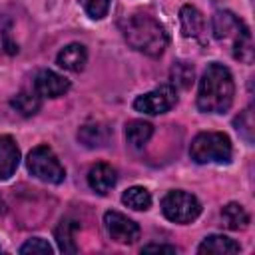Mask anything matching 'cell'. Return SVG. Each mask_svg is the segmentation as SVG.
<instances>
[{"mask_svg":"<svg viewBox=\"0 0 255 255\" xmlns=\"http://www.w3.org/2000/svg\"><path fill=\"white\" fill-rule=\"evenodd\" d=\"M80 229V221L74 217H64L58 227L54 229V237L58 243V249L62 253H76L78 251V243H76V233Z\"/></svg>","mask_w":255,"mask_h":255,"instance_id":"5bb4252c","label":"cell"},{"mask_svg":"<svg viewBox=\"0 0 255 255\" xmlns=\"http://www.w3.org/2000/svg\"><path fill=\"white\" fill-rule=\"evenodd\" d=\"M221 219H223V225L231 231H239L249 225V213L241 203H235V201L227 203L221 209Z\"/></svg>","mask_w":255,"mask_h":255,"instance_id":"ac0fdd59","label":"cell"},{"mask_svg":"<svg viewBox=\"0 0 255 255\" xmlns=\"http://www.w3.org/2000/svg\"><path fill=\"white\" fill-rule=\"evenodd\" d=\"M177 104V92L171 84H161L155 90L141 94L133 100V110L147 116H159L169 112Z\"/></svg>","mask_w":255,"mask_h":255,"instance_id":"52a82bcc","label":"cell"},{"mask_svg":"<svg viewBox=\"0 0 255 255\" xmlns=\"http://www.w3.org/2000/svg\"><path fill=\"white\" fill-rule=\"evenodd\" d=\"M70 90V80L54 70H40L34 76V92L40 98H60Z\"/></svg>","mask_w":255,"mask_h":255,"instance_id":"9c48e42d","label":"cell"},{"mask_svg":"<svg viewBox=\"0 0 255 255\" xmlns=\"http://www.w3.org/2000/svg\"><path fill=\"white\" fill-rule=\"evenodd\" d=\"M26 167L36 179L46 183L56 185V183H62L66 177V169L50 145H36L26 157Z\"/></svg>","mask_w":255,"mask_h":255,"instance_id":"5b68a950","label":"cell"},{"mask_svg":"<svg viewBox=\"0 0 255 255\" xmlns=\"http://www.w3.org/2000/svg\"><path fill=\"white\" fill-rule=\"evenodd\" d=\"M86 62H88V50L84 44H78V42L64 46L56 56V64L68 72H82Z\"/></svg>","mask_w":255,"mask_h":255,"instance_id":"30bf717a","label":"cell"},{"mask_svg":"<svg viewBox=\"0 0 255 255\" xmlns=\"http://www.w3.org/2000/svg\"><path fill=\"white\" fill-rule=\"evenodd\" d=\"M211 30H213V38L217 42L229 46L235 60H239L243 64L253 62L251 32L239 16H235L229 10H217L211 18Z\"/></svg>","mask_w":255,"mask_h":255,"instance_id":"3957f363","label":"cell"},{"mask_svg":"<svg viewBox=\"0 0 255 255\" xmlns=\"http://www.w3.org/2000/svg\"><path fill=\"white\" fill-rule=\"evenodd\" d=\"M161 211L169 221L185 225L199 217L201 203L195 195H191L183 189H171L161 199Z\"/></svg>","mask_w":255,"mask_h":255,"instance_id":"8992f818","label":"cell"},{"mask_svg":"<svg viewBox=\"0 0 255 255\" xmlns=\"http://www.w3.org/2000/svg\"><path fill=\"white\" fill-rule=\"evenodd\" d=\"M179 20H181V34L185 38H201L203 36L205 18H203V14L195 6H191V4L181 6Z\"/></svg>","mask_w":255,"mask_h":255,"instance_id":"9a60e30c","label":"cell"},{"mask_svg":"<svg viewBox=\"0 0 255 255\" xmlns=\"http://www.w3.org/2000/svg\"><path fill=\"white\" fill-rule=\"evenodd\" d=\"M189 155L195 163H229L233 145L223 131H201L191 139Z\"/></svg>","mask_w":255,"mask_h":255,"instance_id":"277c9868","label":"cell"},{"mask_svg":"<svg viewBox=\"0 0 255 255\" xmlns=\"http://www.w3.org/2000/svg\"><path fill=\"white\" fill-rule=\"evenodd\" d=\"M6 211H8V207H6V201H4V197L0 195V219L6 215Z\"/></svg>","mask_w":255,"mask_h":255,"instance_id":"484cf974","label":"cell"},{"mask_svg":"<svg viewBox=\"0 0 255 255\" xmlns=\"http://www.w3.org/2000/svg\"><path fill=\"white\" fill-rule=\"evenodd\" d=\"M120 28L124 32L126 42L133 50H137L149 58L161 56L167 46V34L163 30V26L149 14L137 12V14L126 16L120 22Z\"/></svg>","mask_w":255,"mask_h":255,"instance_id":"7a4b0ae2","label":"cell"},{"mask_svg":"<svg viewBox=\"0 0 255 255\" xmlns=\"http://www.w3.org/2000/svg\"><path fill=\"white\" fill-rule=\"evenodd\" d=\"M110 2L112 0H82L84 4V10L86 14L92 18V20H102L108 16V10H110Z\"/></svg>","mask_w":255,"mask_h":255,"instance_id":"603a6c76","label":"cell"},{"mask_svg":"<svg viewBox=\"0 0 255 255\" xmlns=\"http://www.w3.org/2000/svg\"><path fill=\"white\" fill-rule=\"evenodd\" d=\"M20 163V149L12 135H0V181L14 175Z\"/></svg>","mask_w":255,"mask_h":255,"instance_id":"4fadbf2b","label":"cell"},{"mask_svg":"<svg viewBox=\"0 0 255 255\" xmlns=\"http://www.w3.org/2000/svg\"><path fill=\"white\" fill-rule=\"evenodd\" d=\"M235 96V82L227 66L219 62H211L201 80L197 90V108L203 114H225Z\"/></svg>","mask_w":255,"mask_h":255,"instance_id":"6da1fadb","label":"cell"},{"mask_svg":"<svg viewBox=\"0 0 255 255\" xmlns=\"http://www.w3.org/2000/svg\"><path fill=\"white\" fill-rule=\"evenodd\" d=\"M104 227L116 243L131 245L139 239V225L120 211H106L104 213Z\"/></svg>","mask_w":255,"mask_h":255,"instance_id":"ba28073f","label":"cell"},{"mask_svg":"<svg viewBox=\"0 0 255 255\" xmlns=\"http://www.w3.org/2000/svg\"><path fill=\"white\" fill-rule=\"evenodd\" d=\"M20 253H42V255H50V253H54V247L46 241V239H42V237H32V239H28L22 247H20Z\"/></svg>","mask_w":255,"mask_h":255,"instance_id":"cb8c5ba5","label":"cell"},{"mask_svg":"<svg viewBox=\"0 0 255 255\" xmlns=\"http://www.w3.org/2000/svg\"><path fill=\"white\" fill-rule=\"evenodd\" d=\"M122 203L128 205L129 209H135V211H145L149 209L151 205V195L145 187L141 185H133V187H128L122 195Z\"/></svg>","mask_w":255,"mask_h":255,"instance_id":"ffe728a7","label":"cell"},{"mask_svg":"<svg viewBox=\"0 0 255 255\" xmlns=\"http://www.w3.org/2000/svg\"><path fill=\"white\" fill-rule=\"evenodd\" d=\"M171 86L173 88H181V90H187L191 84H193V78H195V72H193V66L187 64V62H181L177 60L173 66H171Z\"/></svg>","mask_w":255,"mask_h":255,"instance_id":"44dd1931","label":"cell"},{"mask_svg":"<svg viewBox=\"0 0 255 255\" xmlns=\"http://www.w3.org/2000/svg\"><path fill=\"white\" fill-rule=\"evenodd\" d=\"M78 139L86 147H104L112 139V128H108L102 122H88L80 128Z\"/></svg>","mask_w":255,"mask_h":255,"instance_id":"7c38bea8","label":"cell"},{"mask_svg":"<svg viewBox=\"0 0 255 255\" xmlns=\"http://www.w3.org/2000/svg\"><path fill=\"white\" fill-rule=\"evenodd\" d=\"M151 133H153V126L143 120H133L128 122L126 126V139L131 147H143L149 141Z\"/></svg>","mask_w":255,"mask_h":255,"instance_id":"d6986e66","label":"cell"},{"mask_svg":"<svg viewBox=\"0 0 255 255\" xmlns=\"http://www.w3.org/2000/svg\"><path fill=\"white\" fill-rule=\"evenodd\" d=\"M141 253H177L175 245H163V243H149L141 247Z\"/></svg>","mask_w":255,"mask_h":255,"instance_id":"d4e9b609","label":"cell"},{"mask_svg":"<svg viewBox=\"0 0 255 255\" xmlns=\"http://www.w3.org/2000/svg\"><path fill=\"white\" fill-rule=\"evenodd\" d=\"M241 251V245L231 239V237H225V235H207L199 247H197V253H211V255H231V253H239Z\"/></svg>","mask_w":255,"mask_h":255,"instance_id":"2e32d148","label":"cell"},{"mask_svg":"<svg viewBox=\"0 0 255 255\" xmlns=\"http://www.w3.org/2000/svg\"><path fill=\"white\" fill-rule=\"evenodd\" d=\"M233 126L235 129L239 131V135L251 143L253 141V133H255V122H253V106L245 108L243 112H239V116L233 120Z\"/></svg>","mask_w":255,"mask_h":255,"instance_id":"7402d4cb","label":"cell"},{"mask_svg":"<svg viewBox=\"0 0 255 255\" xmlns=\"http://www.w3.org/2000/svg\"><path fill=\"white\" fill-rule=\"evenodd\" d=\"M10 106H12L18 114L30 118V116L38 114V110L42 108V98H40L34 90H22V92H18V94L10 100Z\"/></svg>","mask_w":255,"mask_h":255,"instance_id":"e0dca14e","label":"cell"},{"mask_svg":"<svg viewBox=\"0 0 255 255\" xmlns=\"http://www.w3.org/2000/svg\"><path fill=\"white\" fill-rule=\"evenodd\" d=\"M116 181H118V175H116V169L110 163H104V161L96 163L88 171V185L100 195L110 193V189L116 185Z\"/></svg>","mask_w":255,"mask_h":255,"instance_id":"8fae6325","label":"cell"}]
</instances>
